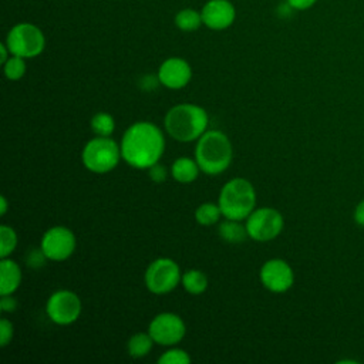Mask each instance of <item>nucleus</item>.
I'll return each mask as SVG.
<instances>
[{
  "label": "nucleus",
  "instance_id": "nucleus-7",
  "mask_svg": "<svg viewBox=\"0 0 364 364\" xmlns=\"http://www.w3.org/2000/svg\"><path fill=\"white\" fill-rule=\"evenodd\" d=\"M182 274L178 263L171 257H158L152 260L145 273V287L154 294H166L181 283Z\"/></svg>",
  "mask_w": 364,
  "mask_h": 364
},
{
  "label": "nucleus",
  "instance_id": "nucleus-3",
  "mask_svg": "<svg viewBox=\"0 0 364 364\" xmlns=\"http://www.w3.org/2000/svg\"><path fill=\"white\" fill-rule=\"evenodd\" d=\"M195 159L206 175L225 172L233 159V146L229 136L219 129L205 131L196 141Z\"/></svg>",
  "mask_w": 364,
  "mask_h": 364
},
{
  "label": "nucleus",
  "instance_id": "nucleus-22",
  "mask_svg": "<svg viewBox=\"0 0 364 364\" xmlns=\"http://www.w3.org/2000/svg\"><path fill=\"white\" fill-rule=\"evenodd\" d=\"M90 128L97 136H111L115 129V119L108 112H97L90 121Z\"/></svg>",
  "mask_w": 364,
  "mask_h": 364
},
{
  "label": "nucleus",
  "instance_id": "nucleus-25",
  "mask_svg": "<svg viewBox=\"0 0 364 364\" xmlns=\"http://www.w3.org/2000/svg\"><path fill=\"white\" fill-rule=\"evenodd\" d=\"M159 364H189L191 363V357L189 354L182 350V348H176V347H171L169 350H166L159 358H158Z\"/></svg>",
  "mask_w": 364,
  "mask_h": 364
},
{
  "label": "nucleus",
  "instance_id": "nucleus-27",
  "mask_svg": "<svg viewBox=\"0 0 364 364\" xmlns=\"http://www.w3.org/2000/svg\"><path fill=\"white\" fill-rule=\"evenodd\" d=\"M148 176L154 183H164L168 178V169L165 165L156 162L152 166H149L148 169Z\"/></svg>",
  "mask_w": 364,
  "mask_h": 364
},
{
  "label": "nucleus",
  "instance_id": "nucleus-16",
  "mask_svg": "<svg viewBox=\"0 0 364 364\" xmlns=\"http://www.w3.org/2000/svg\"><path fill=\"white\" fill-rule=\"evenodd\" d=\"M199 172H200V168L196 159H192L189 156L176 158L171 166V175L179 183L193 182L198 178Z\"/></svg>",
  "mask_w": 364,
  "mask_h": 364
},
{
  "label": "nucleus",
  "instance_id": "nucleus-11",
  "mask_svg": "<svg viewBox=\"0 0 364 364\" xmlns=\"http://www.w3.org/2000/svg\"><path fill=\"white\" fill-rule=\"evenodd\" d=\"M148 333L151 334L155 344L164 347L176 346L186 333L185 321L181 316L171 311H164L156 314L148 327Z\"/></svg>",
  "mask_w": 364,
  "mask_h": 364
},
{
  "label": "nucleus",
  "instance_id": "nucleus-17",
  "mask_svg": "<svg viewBox=\"0 0 364 364\" xmlns=\"http://www.w3.org/2000/svg\"><path fill=\"white\" fill-rule=\"evenodd\" d=\"M219 236L228 243H242L249 237L246 225L235 219H226L219 225Z\"/></svg>",
  "mask_w": 364,
  "mask_h": 364
},
{
  "label": "nucleus",
  "instance_id": "nucleus-4",
  "mask_svg": "<svg viewBox=\"0 0 364 364\" xmlns=\"http://www.w3.org/2000/svg\"><path fill=\"white\" fill-rule=\"evenodd\" d=\"M218 203L226 219L246 220L256 206L255 186L246 178H232L222 186Z\"/></svg>",
  "mask_w": 364,
  "mask_h": 364
},
{
  "label": "nucleus",
  "instance_id": "nucleus-8",
  "mask_svg": "<svg viewBox=\"0 0 364 364\" xmlns=\"http://www.w3.org/2000/svg\"><path fill=\"white\" fill-rule=\"evenodd\" d=\"M246 230L252 240L255 242H269L276 239L283 230V216L282 213L269 206L255 209L246 218Z\"/></svg>",
  "mask_w": 364,
  "mask_h": 364
},
{
  "label": "nucleus",
  "instance_id": "nucleus-5",
  "mask_svg": "<svg viewBox=\"0 0 364 364\" xmlns=\"http://www.w3.org/2000/svg\"><path fill=\"white\" fill-rule=\"evenodd\" d=\"M121 159V146L109 136L91 138L81 152L82 165L92 173H108Z\"/></svg>",
  "mask_w": 364,
  "mask_h": 364
},
{
  "label": "nucleus",
  "instance_id": "nucleus-26",
  "mask_svg": "<svg viewBox=\"0 0 364 364\" xmlns=\"http://www.w3.org/2000/svg\"><path fill=\"white\" fill-rule=\"evenodd\" d=\"M46 260L47 256L44 255V252L41 250V247L38 249H31L28 253H27V257H26V264L31 269H40L46 264Z\"/></svg>",
  "mask_w": 364,
  "mask_h": 364
},
{
  "label": "nucleus",
  "instance_id": "nucleus-9",
  "mask_svg": "<svg viewBox=\"0 0 364 364\" xmlns=\"http://www.w3.org/2000/svg\"><path fill=\"white\" fill-rule=\"evenodd\" d=\"M82 310L81 299L77 293L61 289L48 297L46 303V313L48 318L58 326H70L80 318Z\"/></svg>",
  "mask_w": 364,
  "mask_h": 364
},
{
  "label": "nucleus",
  "instance_id": "nucleus-13",
  "mask_svg": "<svg viewBox=\"0 0 364 364\" xmlns=\"http://www.w3.org/2000/svg\"><path fill=\"white\" fill-rule=\"evenodd\" d=\"M159 82L169 90H181L192 78V68L189 63L179 57L166 58L158 68Z\"/></svg>",
  "mask_w": 364,
  "mask_h": 364
},
{
  "label": "nucleus",
  "instance_id": "nucleus-20",
  "mask_svg": "<svg viewBox=\"0 0 364 364\" xmlns=\"http://www.w3.org/2000/svg\"><path fill=\"white\" fill-rule=\"evenodd\" d=\"M220 216H223L222 210L219 203L215 202H203L195 210V219L202 226H212L218 223Z\"/></svg>",
  "mask_w": 364,
  "mask_h": 364
},
{
  "label": "nucleus",
  "instance_id": "nucleus-28",
  "mask_svg": "<svg viewBox=\"0 0 364 364\" xmlns=\"http://www.w3.org/2000/svg\"><path fill=\"white\" fill-rule=\"evenodd\" d=\"M14 334V326L10 320L1 318L0 320V346L6 347L10 344Z\"/></svg>",
  "mask_w": 364,
  "mask_h": 364
},
{
  "label": "nucleus",
  "instance_id": "nucleus-34",
  "mask_svg": "<svg viewBox=\"0 0 364 364\" xmlns=\"http://www.w3.org/2000/svg\"><path fill=\"white\" fill-rule=\"evenodd\" d=\"M7 208H9V203H7L6 196L3 195V196H1V199H0V213H1V215H6Z\"/></svg>",
  "mask_w": 364,
  "mask_h": 364
},
{
  "label": "nucleus",
  "instance_id": "nucleus-21",
  "mask_svg": "<svg viewBox=\"0 0 364 364\" xmlns=\"http://www.w3.org/2000/svg\"><path fill=\"white\" fill-rule=\"evenodd\" d=\"M175 24L182 31H195L203 24L202 14L193 9H183L176 13Z\"/></svg>",
  "mask_w": 364,
  "mask_h": 364
},
{
  "label": "nucleus",
  "instance_id": "nucleus-24",
  "mask_svg": "<svg viewBox=\"0 0 364 364\" xmlns=\"http://www.w3.org/2000/svg\"><path fill=\"white\" fill-rule=\"evenodd\" d=\"M26 58L18 57V55H13L10 54L9 60L3 64L4 65V75L7 80L11 81H17L20 80L24 74H26Z\"/></svg>",
  "mask_w": 364,
  "mask_h": 364
},
{
  "label": "nucleus",
  "instance_id": "nucleus-18",
  "mask_svg": "<svg viewBox=\"0 0 364 364\" xmlns=\"http://www.w3.org/2000/svg\"><path fill=\"white\" fill-rule=\"evenodd\" d=\"M154 344H155V341L152 340V337L148 331L146 333H144V331L135 333L128 340V344H127L128 354L132 358H142L146 354H149Z\"/></svg>",
  "mask_w": 364,
  "mask_h": 364
},
{
  "label": "nucleus",
  "instance_id": "nucleus-14",
  "mask_svg": "<svg viewBox=\"0 0 364 364\" xmlns=\"http://www.w3.org/2000/svg\"><path fill=\"white\" fill-rule=\"evenodd\" d=\"M202 21L210 30H225L235 21V7L228 0H209L202 11Z\"/></svg>",
  "mask_w": 364,
  "mask_h": 364
},
{
  "label": "nucleus",
  "instance_id": "nucleus-12",
  "mask_svg": "<svg viewBox=\"0 0 364 364\" xmlns=\"http://www.w3.org/2000/svg\"><path fill=\"white\" fill-rule=\"evenodd\" d=\"M262 284L273 293L287 291L293 282L294 274L290 264L283 259H269L266 260L259 272Z\"/></svg>",
  "mask_w": 364,
  "mask_h": 364
},
{
  "label": "nucleus",
  "instance_id": "nucleus-6",
  "mask_svg": "<svg viewBox=\"0 0 364 364\" xmlns=\"http://www.w3.org/2000/svg\"><path fill=\"white\" fill-rule=\"evenodd\" d=\"M6 46L13 55L33 58L43 53L46 47V37L37 26L31 23H20L9 31Z\"/></svg>",
  "mask_w": 364,
  "mask_h": 364
},
{
  "label": "nucleus",
  "instance_id": "nucleus-23",
  "mask_svg": "<svg viewBox=\"0 0 364 364\" xmlns=\"http://www.w3.org/2000/svg\"><path fill=\"white\" fill-rule=\"evenodd\" d=\"M17 246V233L9 225L0 226V257H9Z\"/></svg>",
  "mask_w": 364,
  "mask_h": 364
},
{
  "label": "nucleus",
  "instance_id": "nucleus-29",
  "mask_svg": "<svg viewBox=\"0 0 364 364\" xmlns=\"http://www.w3.org/2000/svg\"><path fill=\"white\" fill-rule=\"evenodd\" d=\"M17 309V300L13 297V294H4L0 300V310L3 313H13Z\"/></svg>",
  "mask_w": 364,
  "mask_h": 364
},
{
  "label": "nucleus",
  "instance_id": "nucleus-10",
  "mask_svg": "<svg viewBox=\"0 0 364 364\" xmlns=\"http://www.w3.org/2000/svg\"><path fill=\"white\" fill-rule=\"evenodd\" d=\"M77 246V239L74 232L63 225L53 226L47 229L40 242V247L48 260L63 262L68 259Z\"/></svg>",
  "mask_w": 364,
  "mask_h": 364
},
{
  "label": "nucleus",
  "instance_id": "nucleus-19",
  "mask_svg": "<svg viewBox=\"0 0 364 364\" xmlns=\"http://www.w3.org/2000/svg\"><path fill=\"white\" fill-rule=\"evenodd\" d=\"M182 286L183 289L193 296L202 294L208 289V277L199 269H189L182 274Z\"/></svg>",
  "mask_w": 364,
  "mask_h": 364
},
{
  "label": "nucleus",
  "instance_id": "nucleus-2",
  "mask_svg": "<svg viewBox=\"0 0 364 364\" xmlns=\"http://www.w3.org/2000/svg\"><path fill=\"white\" fill-rule=\"evenodd\" d=\"M164 125L168 135L179 142L198 141L208 131L209 115L200 105L183 102L173 105L164 118Z\"/></svg>",
  "mask_w": 364,
  "mask_h": 364
},
{
  "label": "nucleus",
  "instance_id": "nucleus-15",
  "mask_svg": "<svg viewBox=\"0 0 364 364\" xmlns=\"http://www.w3.org/2000/svg\"><path fill=\"white\" fill-rule=\"evenodd\" d=\"M23 274L17 262L3 257L0 260V294H13L21 283Z\"/></svg>",
  "mask_w": 364,
  "mask_h": 364
},
{
  "label": "nucleus",
  "instance_id": "nucleus-30",
  "mask_svg": "<svg viewBox=\"0 0 364 364\" xmlns=\"http://www.w3.org/2000/svg\"><path fill=\"white\" fill-rule=\"evenodd\" d=\"M159 82V78H158V74L156 75H144L141 80H139V87L144 90V91H152Z\"/></svg>",
  "mask_w": 364,
  "mask_h": 364
},
{
  "label": "nucleus",
  "instance_id": "nucleus-33",
  "mask_svg": "<svg viewBox=\"0 0 364 364\" xmlns=\"http://www.w3.org/2000/svg\"><path fill=\"white\" fill-rule=\"evenodd\" d=\"M0 53H1V55H0V63L4 64V63L9 60V54H10V50H9V47L6 46V43L0 44Z\"/></svg>",
  "mask_w": 364,
  "mask_h": 364
},
{
  "label": "nucleus",
  "instance_id": "nucleus-1",
  "mask_svg": "<svg viewBox=\"0 0 364 364\" xmlns=\"http://www.w3.org/2000/svg\"><path fill=\"white\" fill-rule=\"evenodd\" d=\"M122 159L132 168L148 169L159 162L165 151V136L151 121L131 124L119 142Z\"/></svg>",
  "mask_w": 364,
  "mask_h": 364
},
{
  "label": "nucleus",
  "instance_id": "nucleus-31",
  "mask_svg": "<svg viewBox=\"0 0 364 364\" xmlns=\"http://www.w3.org/2000/svg\"><path fill=\"white\" fill-rule=\"evenodd\" d=\"M317 0H287V4L296 10H306L311 7Z\"/></svg>",
  "mask_w": 364,
  "mask_h": 364
},
{
  "label": "nucleus",
  "instance_id": "nucleus-32",
  "mask_svg": "<svg viewBox=\"0 0 364 364\" xmlns=\"http://www.w3.org/2000/svg\"><path fill=\"white\" fill-rule=\"evenodd\" d=\"M355 220L360 223V225H364V200L357 206L355 209Z\"/></svg>",
  "mask_w": 364,
  "mask_h": 364
}]
</instances>
